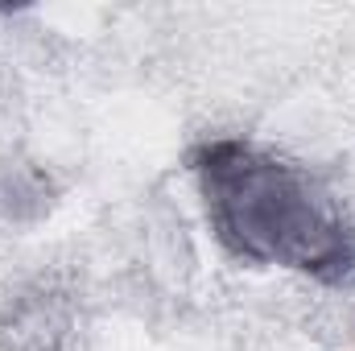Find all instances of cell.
<instances>
[{"mask_svg": "<svg viewBox=\"0 0 355 351\" xmlns=\"http://www.w3.org/2000/svg\"><path fill=\"white\" fill-rule=\"evenodd\" d=\"M211 232L248 264H272L322 285L355 277V223L322 182L244 137H215L190 149Z\"/></svg>", "mask_w": 355, "mask_h": 351, "instance_id": "1", "label": "cell"}]
</instances>
